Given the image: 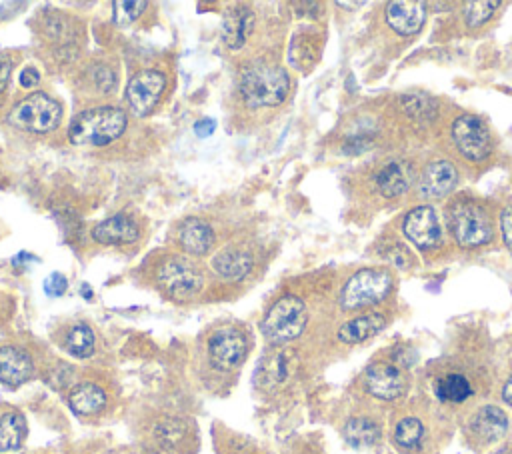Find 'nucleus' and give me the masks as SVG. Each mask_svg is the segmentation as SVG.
<instances>
[{"label":"nucleus","instance_id":"obj_16","mask_svg":"<svg viewBox=\"0 0 512 454\" xmlns=\"http://www.w3.org/2000/svg\"><path fill=\"white\" fill-rule=\"evenodd\" d=\"M158 282L166 294H170L172 298L184 300V298H192L202 290L204 278H202V272L190 260L170 258L160 266Z\"/></svg>","mask_w":512,"mask_h":454},{"label":"nucleus","instance_id":"obj_10","mask_svg":"<svg viewBox=\"0 0 512 454\" xmlns=\"http://www.w3.org/2000/svg\"><path fill=\"white\" fill-rule=\"evenodd\" d=\"M240 96L252 108L278 106L290 90L288 74L274 64H252L240 74Z\"/></svg>","mask_w":512,"mask_h":454},{"label":"nucleus","instance_id":"obj_39","mask_svg":"<svg viewBox=\"0 0 512 454\" xmlns=\"http://www.w3.org/2000/svg\"><path fill=\"white\" fill-rule=\"evenodd\" d=\"M488 454H512V440H506V442L498 444V446L492 448Z\"/></svg>","mask_w":512,"mask_h":454},{"label":"nucleus","instance_id":"obj_13","mask_svg":"<svg viewBox=\"0 0 512 454\" xmlns=\"http://www.w3.org/2000/svg\"><path fill=\"white\" fill-rule=\"evenodd\" d=\"M308 324V308L302 298L286 294L278 298L262 320V332L272 344H286L296 340Z\"/></svg>","mask_w":512,"mask_h":454},{"label":"nucleus","instance_id":"obj_7","mask_svg":"<svg viewBox=\"0 0 512 454\" xmlns=\"http://www.w3.org/2000/svg\"><path fill=\"white\" fill-rule=\"evenodd\" d=\"M462 442L472 452H486L506 442L510 418L506 410L492 402H480L458 418Z\"/></svg>","mask_w":512,"mask_h":454},{"label":"nucleus","instance_id":"obj_18","mask_svg":"<svg viewBox=\"0 0 512 454\" xmlns=\"http://www.w3.org/2000/svg\"><path fill=\"white\" fill-rule=\"evenodd\" d=\"M164 76L156 70H142L130 78L126 86V100L136 116H146L158 104L164 90Z\"/></svg>","mask_w":512,"mask_h":454},{"label":"nucleus","instance_id":"obj_28","mask_svg":"<svg viewBox=\"0 0 512 454\" xmlns=\"http://www.w3.org/2000/svg\"><path fill=\"white\" fill-rule=\"evenodd\" d=\"M66 350L76 358H88L94 352V332L88 324H76L66 334Z\"/></svg>","mask_w":512,"mask_h":454},{"label":"nucleus","instance_id":"obj_15","mask_svg":"<svg viewBox=\"0 0 512 454\" xmlns=\"http://www.w3.org/2000/svg\"><path fill=\"white\" fill-rule=\"evenodd\" d=\"M460 182L458 164L446 156H432L418 168L416 194L426 202L442 200L450 196Z\"/></svg>","mask_w":512,"mask_h":454},{"label":"nucleus","instance_id":"obj_25","mask_svg":"<svg viewBox=\"0 0 512 454\" xmlns=\"http://www.w3.org/2000/svg\"><path fill=\"white\" fill-rule=\"evenodd\" d=\"M212 268L228 280H242L252 268V256L240 248H224L212 258Z\"/></svg>","mask_w":512,"mask_h":454},{"label":"nucleus","instance_id":"obj_26","mask_svg":"<svg viewBox=\"0 0 512 454\" xmlns=\"http://www.w3.org/2000/svg\"><path fill=\"white\" fill-rule=\"evenodd\" d=\"M68 402H70L74 412L88 416V414H96L104 408L106 394L100 386L84 382V384H78V386L72 388Z\"/></svg>","mask_w":512,"mask_h":454},{"label":"nucleus","instance_id":"obj_14","mask_svg":"<svg viewBox=\"0 0 512 454\" xmlns=\"http://www.w3.org/2000/svg\"><path fill=\"white\" fill-rule=\"evenodd\" d=\"M60 104L44 92H34L20 100L8 114V122L30 132H50L60 124Z\"/></svg>","mask_w":512,"mask_h":454},{"label":"nucleus","instance_id":"obj_2","mask_svg":"<svg viewBox=\"0 0 512 454\" xmlns=\"http://www.w3.org/2000/svg\"><path fill=\"white\" fill-rule=\"evenodd\" d=\"M454 420V416L420 390L392 406L386 436L398 454H440L452 436Z\"/></svg>","mask_w":512,"mask_h":454},{"label":"nucleus","instance_id":"obj_23","mask_svg":"<svg viewBox=\"0 0 512 454\" xmlns=\"http://www.w3.org/2000/svg\"><path fill=\"white\" fill-rule=\"evenodd\" d=\"M252 26H254V14L250 12V8H246V6L230 8L222 22V38H224L226 46L232 50L240 48L246 42V38L250 36Z\"/></svg>","mask_w":512,"mask_h":454},{"label":"nucleus","instance_id":"obj_21","mask_svg":"<svg viewBox=\"0 0 512 454\" xmlns=\"http://www.w3.org/2000/svg\"><path fill=\"white\" fill-rule=\"evenodd\" d=\"M32 360L18 346H0V384L20 386L32 376Z\"/></svg>","mask_w":512,"mask_h":454},{"label":"nucleus","instance_id":"obj_30","mask_svg":"<svg viewBox=\"0 0 512 454\" xmlns=\"http://www.w3.org/2000/svg\"><path fill=\"white\" fill-rule=\"evenodd\" d=\"M380 256L394 268H414L416 266V256L412 254V250L402 242V240H388L380 252Z\"/></svg>","mask_w":512,"mask_h":454},{"label":"nucleus","instance_id":"obj_12","mask_svg":"<svg viewBox=\"0 0 512 454\" xmlns=\"http://www.w3.org/2000/svg\"><path fill=\"white\" fill-rule=\"evenodd\" d=\"M402 236L424 256L440 254L446 246V234L432 204H418L402 216Z\"/></svg>","mask_w":512,"mask_h":454},{"label":"nucleus","instance_id":"obj_33","mask_svg":"<svg viewBox=\"0 0 512 454\" xmlns=\"http://www.w3.org/2000/svg\"><path fill=\"white\" fill-rule=\"evenodd\" d=\"M66 286H68L66 278H64L62 274H58V272L50 274V276L44 280V290H46V294H50V296H62V294L66 292Z\"/></svg>","mask_w":512,"mask_h":454},{"label":"nucleus","instance_id":"obj_27","mask_svg":"<svg viewBox=\"0 0 512 454\" xmlns=\"http://www.w3.org/2000/svg\"><path fill=\"white\" fill-rule=\"evenodd\" d=\"M26 438V420L20 412H6L0 418V452H12Z\"/></svg>","mask_w":512,"mask_h":454},{"label":"nucleus","instance_id":"obj_1","mask_svg":"<svg viewBox=\"0 0 512 454\" xmlns=\"http://www.w3.org/2000/svg\"><path fill=\"white\" fill-rule=\"evenodd\" d=\"M424 392L456 420L488 398L498 382L494 346L480 328L460 330L424 368Z\"/></svg>","mask_w":512,"mask_h":454},{"label":"nucleus","instance_id":"obj_38","mask_svg":"<svg viewBox=\"0 0 512 454\" xmlns=\"http://www.w3.org/2000/svg\"><path fill=\"white\" fill-rule=\"evenodd\" d=\"M214 130H216V122L210 120V118L198 120V122L194 124V134H196L198 138H206V136H210Z\"/></svg>","mask_w":512,"mask_h":454},{"label":"nucleus","instance_id":"obj_6","mask_svg":"<svg viewBox=\"0 0 512 454\" xmlns=\"http://www.w3.org/2000/svg\"><path fill=\"white\" fill-rule=\"evenodd\" d=\"M448 144L452 152L472 168L482 170L494 156V136L490 126L470 112H460L450 120Z\"/></svg>","mask_w":512,"mask_h":454},{"label":"nucleus","instance_id":"obj_29","mask_svg":"<svg viewBox=\"0 0 512 454\" xmlns=\"http://www.w3.org/2000/svg\"><path fill=\"white\" fill-rule=\"evenodd\" d=\"M500 2H466L462 4V20L468 28L484 26L498 10Z\"/></svg>","mask_w":512,"mask_h":454},{"label":"nucleus","instance_id":"obj_37","mask_svg":"<svg viewBox=\"0 0 512 454\" xmlns=\"http://www.w3.org/2000/svg\"><path fill=\"white\" fill-rule=\"evenodd\" d=\"M498 392H500V400H502L504 404L512 406V372H508V374L504 376V380L500 382Z\"/></svg>","mask_w":512,"mask_h":454},{"label":"nucleus","instance_id":"obj_22","mask_svg":"<svg viewBox=\"0 0 512 454\" xmlns=\"http://www.w3.org/2000/svg\"><path fill=\"white\" fill-rule=\"evenodd\" d=\"M92 238L100 244H130L138 238V224L126 214H114L92 228Z\"/></svg>","mask_w":512,"mask_h":454},{"label":"nucleus","instance_id":"obj_40","mask_svg":"<svg viewBox=\"0 0 512 454\" xmlns=\"http://www.w3.org/2000/svg\"><path fill=\"white\" fill-rule=\"evenodd\" d=\"M338 6H346V8H360V6H364V2H338Z\"/></svg>","mask_w":512,"mask_h":454},{"label":"nucleus","instance_id":"obj_17","mask_svg":"<svg viewBox=\"0 0 512 454\" xmlns=\"http://www.w3.org/2000/svg\"><path fill=\"white\" fill-rule=\"evenodd\" d=\"M392 320V314L384 308L366 310L344 320L336 330V340L344 346H358L378 336Z\"/></svg>","mask_w":512,"mask_h":454},{"label":"nucleus","instance_id":"obj_20","mask_svg":"<svg viewBox=\"0 0 512 454\" xmlns=\"http://www.w3.org/2000/svg\"><path fill=\"white\" fill-rule=\"evenodd\" d=\"M426 4L412 0H392L384 4V22L398 36H414L426 22Z\"/></svg>","mask_w":512,"mask_h":454},{"label":"nucleus","instance_id":"obj_8","mask_svg":"<svg viewBox=\"0 0 512 454\" xmlns=\"http://www.w3.org/2000/svg\"><path fill=\"white\" fill-rule=\"evenodd\" d=\"M418 168L412 158L402 154L380 156L368 170V192L378 200L392 202L404 198L416 186Z\"/></svg>","mask_w":512,"mask_h":454},{"label":"nucleus","instance_id":"obj_34","mask_svg":"<svg viewBox=\"0 0 512 454\" xmlns=\"http://www.w3.org/2000/svg\"><path fill=\"white\" fill-rule=\"evenodd\" d=\"M94 78H96L98 88H100V90H104V92H108V90L114 86V74H112L108 68H104V66L96 68Z\"/></svg>","mask_w":512,"mask_h":454},{"label":"nucleus","instance_id":"obj_31","mask_svg":"<svg viewBox=\"0 0 512 454\" xmlns=\"http://www.w3.org/2000/svg\"><path fill=\"white\" fill-rule=\"evenodd\" d=\"M114 22L118 26H130L136 22V18L142 14V10L146 8L144 0H130V2H114Z\"/></svg>","mask_w":512,"mask_h":454},{"label":"nucleus","instance_id":"obj_4","mask_svg":"<svg viewBox=\"0 0 512 454\" xmlns=\"http://www.w3.org/2000/svg\"><path fill=\"white\" fill-rule=\"evenodd\" d=\"M450 240L460 250H480L496 238V210L490 202L468 192L454 194L444 206Z\"/></svg>","mask_w":512,"mask_h":454},{"label":"nucleus","instance_id":"obj_36","mask_svg":"<svg viewBox=\"0 0 512 454\" xmlns=\"http://www.w3.org/2000/svg\"><path fill=\"white\" fill-rule=\"evenodd\" d=\"M20 84L24 86V88H36L38 86V82H40V74H38V70H34V68H24L22 72H20Z\"/></svg>","mask_w":512,"mask_h":454},{"label":"nucleus","instance_id":"obj_11","mask_svg":"<svg viewBox=\"0 0 512 454\" xmlns=\"http://www.w3.org/2000/svg\"><path fill=\"white\" fill-rule=\"evenodd\" d=\"M388 416L384 408L368 398H364L362 406L344 416L340 424V434L344 442L356 450H372L384 442Z\"/></svg>","mask_w":512,"mask_h":454},{"label":"nucleus","instance_id":"obj_32","mask_svg":"<svg viewBox=\"0 0 512 454\" xmlns=\"http://www.w3.org/2000/svg\"><path fill=\"white\" fill-rule=\"evenodd\" d=\"M498 230L504 246L512 254V200H506L498 210Z\"/></svg>","mask_w":512,"mask_h":454},{"label":"nucleus","instance_id":"obj_9","mask_svg":"<svg viewBox=\"0 0 512 454\" xmlns=\"http://www.w3.org/2000/svg\"><path fill=\"white\" fill-rule=\"evenodd\" d=\"M126 112L114 106H96L80 112L68 126V140L76 146H104L126 130Z\"/></svg>","mask_w":512,"mask_h":454},{"label":"nucleus","instance_id":"obj_24","mask_svg":"<svg viewBox=\"0 0 512 454\" xmlns=\"http://www.w3.org/2000/svg\"><path fill=\"white\" fill-rule=\"evenodd\" d=\"M178 240L190 254H206L214 244L212 228L200 218H188L178 228Z\"/></svg>","mask_w":512,"mask_h":454},{"label":"nucleus","instance_id":"obj_5","mask_svg":"<svg viewBox=\"0 0 512 454\" xmlns=\"http://www.w3.org/2000/svg\"><path fill=\"white\" fill-rule=\"evenodd\" d=\"M396 276L390 266H364L342 284L338 306L344 312H366L382 308L394 294Z\"/></svg>","mask_w":512,"mask_h":454},{"label":"nucleus","instance_id":"obj_19","mask_svg":"<svg viewBox=\"0 0 512 454\" xmlns=\"http://www.w3.org/2000/svg\"><path fill=\"white\" fill-rule=\"evenodd\" d=\"M248 344L240 330L236 328H220L208 340V356L212 364L220 370L236 368L246 356Z\"/></svg>","mask_w":512,"mask_h":454},{"label":"nucleus","instance_id":"obj_3","mask_svg":"<svg viewBox=\"0 0 512 454\" xmlns=\"http://www.w3.org/2000/svg\"><path fill=\"white\" fill-rule=\"evenodd\" d=\"M418 352L410 344H392L380 350L358 376V386L364 398L384 406L404 402L414 384L412 368Z\"/></svg>","mask_w":512,"mask_h":454},{"label":"nucleus","instance_id":"obj_35","mask_svg":"<svg viewBox=\"0 0 512 454\" xmlns=\"http://www.w3.org/2000/svg\"><path fill=\"white\" fill-rule=\"evenodd\" d=\"M10 72H12V60L8 54L0 52V92L6 88L8 80H10Z\"/></svg>","mask_w":512,"mask_h":454}]
</instances>
